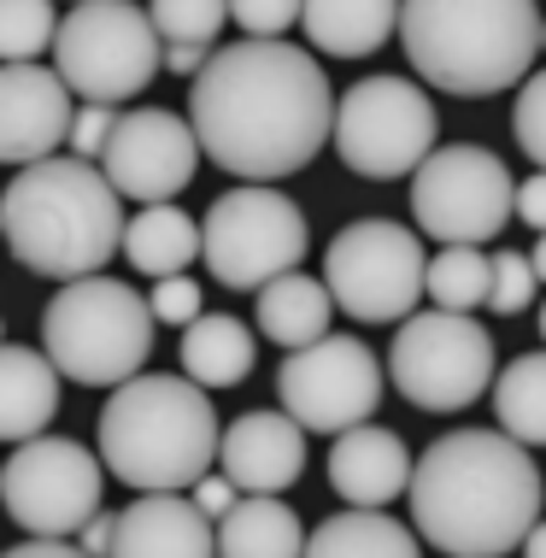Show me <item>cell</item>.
Returning a JSON list of instances; mask_svg holds the SVG:
<instances>
[{"mask_svg": "<svg viewBox=\"0 0 546 558\" xmlns=\"http://www.w3.org/2000/svg\"><path fill=\"white\" fill-rule=\"evenodd\" d=\"M336 88L294 41L218 48L189 88V124L201 154L241 183H282L336 142Z\"/></svg>", "mask_w": 546, "mask_h": 558, "instance_id": "obj_1", "label": "cell"}, {"mask_svg": "<svg viewBox=\"0 0 546 558\" xmlns=\"http://www.w3.org/2000/svg\"><path fill=\"white\" fill-rule=\"evenodd\" d=\"M535 452L506 429H447L412 471V523L447 558H506L541 518Z\"/></svg>", "mask_w": 546, "mask_h": 558, "instance_id": "obj_2", "label": "cell"}, {"mask_svg": "<svg viewBox=\"0 0 546 558\" xmlns=\"http://www.w3.org/2000/svg\"><path fill=\"white\" fill-rule=\"evenodd\" d=\"M124 194L88 159H41L24 165L0 194V241L36 277L77 282L100 277V265L124 247Z\"/></svg>", "mask_w": 546, "mask_h": 558, "instance_id": "obj_3", "label": "cell"}, {"mask_svg": "<svg viewBox=\"0 0 546 558\" xmlns=\"http://www.w3.org/2000/svg\"><path fill=\"white\" fill-rule=\"evenodd\" d=\"M100 459L118 482L135 494H182L201 476H211L223 447L211 388L194 376H130L112 388V400L95 417Z\"/></svg>", "mask_w": 546, "mask_h": 558, "instance_id": "obj_4", "label": "cell"}, {"mask_svg": "<svg viewBox=\"0 0 546 558\" xmlns=\"http://www.w3.org/2000/svg\"><path fill=\"white\" fill-rule=\"evenodd\" d=\"M541 7L535 0H405L400 41L412 71L441 95H506L529 83L541 48Z\"/></svg>", "mask_w": 546, "mask_h": 558, "instance_id": "obj_5", "label": "cell"}, {"mask_svg": "<svg viewBox=\"0 0 546 558\" xmlns=\"http://www.w3.org/2000/svg\"><path fill=\"white\" fill-rule=\"evenodd\" d=\"M154 324H159L154 300H142L130 282L77 277L41 312V353L71 383L118 388L130 376H142L147 353H154Z\"/></svg>", "mask_w": 546, "mask_h": 558, "instance_id": "obj_6", "label": "cell"}, {"mask_svg": "<svg viewBox=\"0 0 546 558\" xmlns=\"http://www.w3.org/2000/svg\"><path fill=\"white\" fill-rule=\"evenodd\" d=\"M159 24L135 0H77L59 19L53 41V71L71 83V95L118 107V100L142 95L159 71Z\"/></svg>", "mask_w": 546, "mask_h": 558, "instance_id": "obj_7", "label": "cell"}, {"mask_svg": "<svg viewBox=\"0 0 546 558\" xmlns=\"http://www.w3.org/2000/svg\"><path fill=\"white\" fill-rule=\"evenodd\" d=\"M201 235H206L201 259L211 270V282H223V289H235V294H259L265 282L300 270V259H306V247H312L306 213H300L282 189H265V183L218 194V201L206 206Z\"/></svg>", "mask_w": 546, "mask_h": 558, "instance_id": "obj_8", "label": "cell"}, {"mask_svg": "<svg viewBox=\"0 0 546 558\" xmlns=\"http://www.w3.org/2000/svg\"><path fill=\"white\" fill-rule=\"evenodd\" d=\"M324 282L353 324H405L429 294L423 230L393 218H359L324 247Z\"/></svg>", "mask_w": 546, "mask_h": 558, "instance_id": "obj_9", "label": "cell"}, {"mask_svg": "<svg viewBox=\"0 0 546 558\" xmlns=\"http://www.w3.org/2000/svg\"><path fill=\"white\" fill-rule=\"evenodd\" d=\"M388 376L417 412H464L499 383L494 371V336L470 312H412L393 329L388 347Z\"/></svg>", "mask_w": 546, "mask_h": 558, "instance_id": "obj_10", "label": "cell"}, {"mask_svg": "<svg viewBox=\"0 0 546 558\" xmlns=\"http://www.w3.org/2000/svg\"><path fill=\"white\" fill-rule=\"evenodd\" d=\"M441 142V118L435 100L405 77H359L336 107V154L353 177L393 183V177H417V165Z\"/></svg>", "mask_w": 546, "mask_h": 558, "instance_id": "obj_11", "label": "cell"}, {"mask_svg": "<svg viewBox=\"0 0 546 558\" xmlns=\"http://www.w3.org/2000/svg\"><path fill=\"white\" fill-rule=\"evenodd\" d=\"M518 213V183L506 159L476 142H447L417 165L412 177V218L441 247H482Z\"/></svg>", "mask_w": 546, "mask_h": 558, "instance_id": "obj_12", "label": "cell"}, {"mask_svg": "<svg viewBox=\"0 0 546 558\" xmlns=\"http://www.w3.org/2000/svg\"><path fill=\"white\" fill-rule=\"evenodd\" d=\"M106 488V459L77 447L71 435H36V441L12 447L7 471H0V506L24 535L48 541H77V530L100 511Z\"/></svg>", "mask_w": 546, "mask_h": 558, "instance_id": "obj_13", "label": "cell"}, {"mask_svg": "<svg viewBox=\"0 0 546 558\" xmlns=\"http://www.w3.org/2000/svg\"><path fill=\"white\" fill-rule=\"evenodd\" d=\"M277 395L282 412L300 417L312 435H347L371 424V412L383 405V359L359 336H324L282 359Z\"/></svg>", "mask_w": 546, "mask_h": 558, "instance_id": "obj_14", "label": "cell"}, {"mask_svg": "<svg viewBox=\"0 0 546 558\" xmlns=\"http://www.w3.org/2000/svg\"><path fill=\"white\" fill-rule=\"evenodd\" d=\"M194 165H201V135H194L189 118H177L165 107L124 112L100 154V171L112 177V189L142 206L177 201L194 183Z\"/></svg>", "mask_w": 546, "mask_h": 558, "instance_id": "obj_15", "label": "cell"}, {"mask_svg": "<svg viewBox=\"0 0 546 558\" xmlns=\"http://www.w3.org/2000/svg\"><path fill=\"white\" fill-rule=\"evenodd\" d=\"M71 83L53 65H0V165L24 171L71 142Z\"/></svg>", "mask_w": 546, "mask_h": 558, "instance_id": "obj_16", "label": "cell"}, {"mask_svg": "<svg viewBox=\"0 0 546 558\" xmlns=\"http://www.w3.org/2000/svg\"><path fill=\"white\" fill-rule=\"evenodd\" d=\"M218 471L235 482L241 494H282L306 471V424L288 412H241L223 429Z\"/></svg>", "mask_w": 546, "mask_h": 558, "instance_id": "obj_17", "label": "cell"}, {"mask_svg": "<svg viewBox=\"0 0 546 558\" xmlns=\"http://www.w3.org/2000/svg\"><path fill=\"white\" fill-rule=\"evenodd\" d=\"M112 558H218V523L194 494H142L118 511Z\"/></svg>", "mask_w": 546, "mask_h": 558, "instance_id": "obj_18", "label": "cell"}, {"mask_svg": "<svg viewBox=\"0 0 546 558\" xmlns=\"http://www.w3.org/2000/svg\"><path fill=\"white\" fill-rule=\"evenodd\" d=\"M412 471H417V459L405 452L400 435L383 429V424H359V429L336 435V447H329V488H336L347 506L383 511L388 500L412 494Z\"/></svg>", "mask_w": 546, "mask_h": 558, "instance_id": "obj_19", "label": "cell"}, {"mask_svg": "<svg viewBox=\"0 0 546 558\" xmlns=\"http://www.w3.org/2000/svg\"><path fill=\"white\" fill-rule=\"evenodd\" d=\"M59 412V365L48 353L0 341V441L24 447Z\"/></svg>", "mask_w": 546, "mask_h": 558, "instance_id": "obj_20", "label": "cell"}, {"mask_svg": "<svg viewBox=\"0 0 546 558\" xmlns=\"http://www.w3.org/2000/svg\"><path fill=\"white\" fill-rule=\"evenodd\" d=\"M253 318L277 347L300 353V347L324 341L329 336V318H336V294H329L324 277H306V270H288V277L265 282L253 294Z\"/></svg>", "mask_w": 546, "mask_h": 558, "instance_id": "obj_21", "label": "cell"}, {"mask_svg": "<svg viewBox=\"0 0 546 558\" xmlns=\"http://www.w3.org/2000/svg\"><path fill=\"white\" fill-rule=\"evenodd\" d=\"M400 7L405 0H306L300 29L317 53L336 59H364L400 29Z\"/></svg>", "mask_w": 546, "mask_h": 558, "instance_id": "obj_22", "label": "cell"}, {"mask_svg": "<svg viewBox=\"0 0 546 558\" xmlns=\"http://www.w3.org/2000/svg\"><path fill=\"white\" fill-rule=\"evenodd\" d=\"M259 341L235 312H206L182 329V376H194L201 388H235L253 376Z\"/></svg>", "mask_w": 546, "mask_h": 558, "instance_id": "obj_23", "label": "cell"}, {"mask_svg": "<svg viewBox=\"0 0 546 558\" xmlns=\"http://www.w3.org/2000/svg\"><path fill=\"white\" fill-rule=\"evenodd\" d=\"M206 253V235H201V223H194L182 206H142V213L130 218V230H124V259L142 270V277H182L194 259Z\"/></svg>", "mask_w": 546, "mask_h": 558, "instance_id": "obj_24", "label": "cell"}, {"mask_svg": "<svg viewBox=\"0 0 546 558\" xmlns=\"http://www.w3.org/2000/svg\"><path fill=\"white\" fill-rule=\"evenodd\" d=\"M218 558H306V530L277 494H241L230 518H218Z\"/></svg>", "mask_w": 546, "mask_h": 558, "instance_id": "obj_25", "label": "cell"}, {"mask_svg": "<svg viewBox=\"0 0 546 558\" xmlns=\"http://www.w3.org/2000/svg\"><path fill=\"white\" fill-rule=\"evenodd\" d=\"M423 535L371 506H347L306 535V558H423Z\"/></svg>", "mask_w": 546, "mask_h": 558, "instance_id": "obj_26", "label": "cell"}, {"mask_svg": "<svg viewBox=\"0 0 546 558\" xmlns=\"http://www.w3.org/2000/svg\"><path fill=\"white\" fill-rule=\"evenodd\" d=\"M494 417L529 452L546 447V353H518L494 383Z\"/></svg>", "mask_w": 546, "mask_h": 558, "instance_id": "obj_27", "label": "cell"}, {"mask_svg": "<svg viewBox=\"0 0 546 558\" xmlns=\"http://www.w3.org/2000/svg\"><path fill=\"white\" fill-rule=\"evenodd\" d=\"M494 294V259L482 247H441L429 259V300L447 312H476Z\"/></svg>", "mask_w": 546, "mask_h": 558, "instance_id": "obj_28", "label": "cell"}, {"mask_svg": "<svg viewBox=\"0 0 546 558\" xmlns=\"http://www.w3.org/2000/svg\"><path fill=\"white\" fill-rule=\"evenodd\" d=\"M59 41L53 0H0V65H36Z\"/></svg>", "mask_w": 546, "mask_h": 558, "instance_id": "obj_29", "label": "cell"}, {"mask_svg": "<svg viewBox=\"0 0 546 558\" xmlns=\"http://www.w3.org/2000/svg\"><path fill=\"white\" fill-rule=\"evenodd\" d=\"M165 48H211L230 24V0H147Z\"/></svg>", "mask_w": 546, "mask_h": 558, "instance_id": "obj_30", "label": "cell"}, {"mask_svg": "<svg viewBox=\"0 0 546 558\" xmlns=\"http://www.w3.org/2000/svg\"><path fill=\"white\" fill-rule=\"evenodd\" d=\"M535 265H529V253L518 247H499L494 253V294H488V306L499 312V318H518V312L535 306Z\"/></svg>", "mask_w": 546, "mask_h": 558, "instance_id": "obj_31", "label": "cell"}, {"mask_svg": "<svg viewBox=\"0 0 546 558\" xmlns=\"http://www.w3.org/2000/svg\"><path fill=\"white\" fill-rule=\"evenodd\" d=\"M511 135H518V147L529 159H535V171H546V71L523 83L518 107H511Z\"/></svg>", "mask_w": 546, "mask_h": 558, "instance_id": "obj_32", "label": "cell"}, {"mask_svg": "<svg viewBox=\"0 0 546 558\" xmlns=\"http://www.w3.org/2000/svg\"><path fill=\"white\" fill-rule=\"evenodd\" d=\"M306 0H230V19L259 41H282V29L300 24Z\"/></svg>", "mask_w": 546, "mask_h": 558, "instance_id": "obj_33", "label": "cell"}, {"mask_svg": "<svg viewBox=\"0 0 546 558\" xmlns=\"http://www.w3.org/2000/svg\"><path fill=\"white\" fill-rule=\"evenodd\" d=\"M147 300H154V318L171 324V329H189L194 318H206V294L194 277H159Z\"/></svg>", "mask_w": 546, "mask_h": 558, "instance_id": "obj_34", "label": "cell"}, {"mask_svg": "<svg viewBox=\"0 0 546 558\" xmlns=\"http://www.w3.org/2000/svg\"><path fill=\"white\" fill-rule=\"evenodd\" d=\"M112 130H118V112L112 107H100V100H83L77 118H71V159H88L95 165L106 154V142H112Z\"/></svg>", "mask_w": 546, "mask_h": 558, "instance_id": "obj_35", "label": "cell"}, {"mask_svg": "<svg viewBox=\"0 0 546 558\" xmlns=\"http://www.w3.org/2000/svg\"><path fill=\"white\" fill-rule=\"evenodd\" d=\"M194 506H201L206 518L218 523V518H230V511L241 506V488H235L223 471H218V476H201V482H194Z\"/></svg>", "mask_w": 546, "mask_h": 558, "instance_id": "obj_36", "label": "cell"}, {"mask_svg": "<svg viewBox=\"0 0 546 558\" xmlns=\"http://www.w3.org/2000/svg\"><path fill=\"white\" fill-rule=\"evenodd\" d=\"M112 535H118V511H95V518L77 530V547L88 558H112Z\"/></svg>", "mask_w": 546, "mask_h": 558, "instance_id": "obj_37", "label": "cell"}, {"mask_svg": "<svg viewBox=\"0 0 546 558\" xmlns=\"http://www.w3.org/2000/svg\"><path fill=\"white\" fill-rule=\"evenodd\" d=\"M518 218L529 223V230L546 235V171H535V177L518 183Z\"/></svg>", "mask_w": 546, "mask_h": 558, "instance_id": "obj_38", "label": "cell"}, {"mask_svg": "<svg viewBox=\"0 0 546 558\" xmlns=\"http://www.w3.org/2000/svg\"><path fill=\"white\" fill-rule=\"evenodd\" d=\"M0 558H88L77 541H48V535H29V541H19V547H7Z\"/></svg>", "mask_w": 546, "mask_h": 558, "instance_id": "obj_39", "label": "cell"}, {"mask_svg": "<svg viewBox=\"0 0 546 558\" xmlns=\"http://www.w3.org/2000/svg\"><path fill=\"white\" fill-rule=\"evenodd\" d=\"M523 558H546V518L529 530V541H523Z\"/></svg>", "mask_w": 546, "mask_h": 558, "instance_id": "obj_40", "label": "cell"}, {"mask_svg": "<svg viewBox=\"0 0 546 558\" xmlns=\"http://www.w3.org/2000/svg\"><path fill=\"white\" fill-rule=\"evenodd\" d=\"M529 265H535V277H541V282H546V235H541V241H535V253H529Z\"/></svg>", "mask_w": 546, "mask_h": 558, "instance_id": "obj_41", "label": "cell"}, {"mask_svg": "<svg viewBox=\"0 0 546 558\" xmlns=\"http://www.w3.org/2000/svg\"><path fill=\"white\" fill-rule=\"evenodd\" d=\"M541 336H546V306H541Z\"/></svg>", "mask_w": 546, "mask_h": 558, "instance_id": "obj_42", "label": "cell"}, {"mask_svg": "<svg viewBox=\"0 0 546 558\" xmlns=\"http://www.w3.org/2000/svg\"><path fill=\"white\" fill-rule=\"evenodd\" d=\"M541 48H546V24H541Z\"/></svg>", "mask_w": 546, "mask_h": 558, "instance_id": "obj_43", "label": "cell"}, {"mask_svg": "<svg viewBox=\"0 0 546 558\" xmlns=\"http://www.w3.org/2000/svg\"><path fill=\"white\" fill-rule=\"evenodd\" d=\"M0 471H7V464H0Z\"/></svg>", "mask_w": 546, "mask_h": 558, "instance_id": "obj_44", "label": "cell"}]
</instances>
